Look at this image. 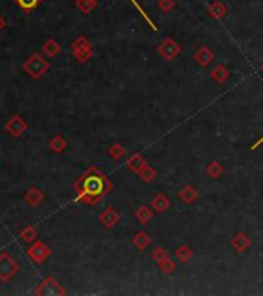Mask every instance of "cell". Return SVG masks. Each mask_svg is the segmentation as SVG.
I'll return each instance as SVG.
<instances>
[{
	"label": "cell",
	"instance_id": "cell-1",
	"mask_svg": "<svg viewBox=\"0 0 263 296\" xmlns=\"http://www.w3.org/2000/svg\"><path fill=\"white\" fill-rule=\"evenodd\" d=\"M23 69L25 73H28L33 79H39L45 74V71L48 69V63L40 58L39 54H33L31 58L23 63Z\"/></svg>",
	"mask_w": 263,
	"mask_h": 296
},
{
	"label": "cell",
	"instance_id": "cell-2",
	"mask_svg": "<svg viewBox=\"0 0 263 296\" xmlns=\"http://www.w3.org/2000/svg\"><path fill=\"white\" fill-rule=\"evenodd\" d=\"M17 272H19L17 262L12 259L8 253H2V255H0V279L9 281Z\"/></svg>",
	"mask_w": 263,
	"mask_h": 296
},
{
	"label": "cell",
	"instance_id": "cell-3",
	"mask_svg": "<svg viewBox=\"0 0 263 296\" xmlns=\"http://www.w3.org/2000/svg\"><path fill=\"white\" fill-rule=\"evenodd\" d=\"M28 128L26 122L20 118V116H12L9 122H6L5 130L12 136V137H20V134H23Z\"/></svg>",
	"mask_w": 263,
	"mask_h": 296
},
{
	"label": "cell",
	"instance_id": "cell-4",
	"mask_svg": "<svg viewBox=\"0 0 263 296\" xmlns=\"http://www.w3.org/2000/svg\"><path fill=\"white\" fill-rule=\"evenodd\" d=\"M26 253H28V256L34 262H44L50 255V248L44 242H34L28 250H26Z\"/></svg>",
	"mask_w": 263,
	"mask_h": 296
},
{
	"label": "cell",
	"instance_id": "cell-5",
	"mask_svg": "<svg viewBox=\"0 0 263 296\" xmlns=\"http://www.w3.org/2000/svg\"><path fill=\"white\" fill-rule=\"evenodd\" d=\"M64 290L59 287V284H56V281L54 279H47L45 283H42L37 290H36V295H62Z\"/></svg>",
	"mask_w": 263,
	"mask_h": 296
},
{
	"label": "cell",
	"instance_id": "cell-6",
	"mask_svg": "<svg viewBox=\"0 0 263 296\" xmlns=\"http://www.w3.org/2000/svg\"><path fill=\"white\" fill-rule=\"evenodd\" d=\"M42 199H44L42 191H40L39 188H36V187H31L28 191L25 193V201H26V204H28V205L36 207V205H39L40 202H42Z\"/></svg>",
	"mask_w": 263,
	"mask_h": 296
},
{
	"label": "cell",
	"instance_id": "cell-7",
	"mask_svg": "<svg viewBox=\"0 0 263 296\" xmlns=\"http://www.w3.org/2000/svg\"><path fill=\"white\" fill-rule=\"evenodd\" d=\"M20 236H22L23 241H26V242H33V241H36L37 233H36V230H34L33 227H30V225H26V227H23V229H22Z\"/></svg>",
	"mask_w": 263,
	"mask_h": 296
},
{
	"label": "cell",
	"instance_id": "cell-8",
	"mask_svg": "<svg viewBox=\"0 0 263 296\" xmlns=\"http://www.w3.org/2000/svg\"><path fill=\"white\" fill-rule=\"evenodd\" d=\"M44 50H45V53L48 54V56H54L58 51H59V45L56 44L54 40H48L47 44L44 45Z\"/></svg>",
	"mask_w": 263,
	"mask_h": 296
},
{
	"label": "cell",
	"instance_id": "cell-9",
	"mask_svg": "<svg viewBox=\"0 0 263 296\" xmlns=\"http://www.w3.org/2000/svg\"><path fill=\"white\" fill-rule=\"evenodd\" d=\"M50 147L54 150V151H62L64 147H65V142H64V139L61 136H56L54 137L51 142H50Z\"/></svg>",
	"mask_w": 263,
	"mask_h": 296
},
{
	"label": "cell",
	"instance_id": "cell-10",
	"mask_svg": "<svg viewBox=\"0 0 263 296\" xmlns=\"http://www.w3.org/2000/svg\"><path fill=\"white\" fill-rule=\"evenodd\" d=\"M19 6H22L23 9L30 11V9H34L37 5H39V0H17Z\"/></svg>",
	"mask_w": 263,
	"mask_h": 296
},
{
	"label": "cell",
	"instance_id": "cell-11",
	"mask_svg": "<svg viewBox=\"0 0 263 296\" xmlns=\"http://www.w3.org/2000/svg\"><path fill=\"white\" fill-rule=\"evenodd\" d=\"M3 25H5V23H3V20L0 19V30H2V28H3Z\"/></svg>",
	"mask_w": 263,
	"mask_h": 296
}]
</instances>
